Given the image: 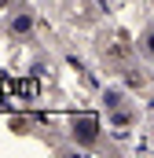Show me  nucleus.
I'll return each instance as SVG.
<instances>
[{"label":"nucleus","mask_w":154,"mask_h":158,"mask_svg":"<svg viewBox=\"0 0 154 158\" xmlns=\"http://www.w3.org/2000/svg\"><path fill=\"white\" fill-rule=\"evenodd\" d=\"M107 103H110V107H121V103H125V96H121V92H107Z\"/></svg>","instance_id":"4"},{"label":"nucleus","mask_w":154,"mask_h":158,"mask_svg":"<svg viewBox=\"0 0 154 158\" xmlns=\"http://www.w3.org/2000/svg\"><path fill=\"white\" fill-rule=\"evenodd\" d=\"M95 132H99V129H95V118H81V121H74V136H81L84 143H92V140H95Z\"/></svg>","instance_id":"1"},{"label":"nucleus","mask_w":154,"mask_h":158,"mask_svg":"<svg viewBox=\"0 0 154 158\" xmlns=\"http://www.w3.org/2000/svg\"><path fill=\"white\" fill-rule=\"evenodd\" d=\"M30 26H33V19H30V15H15V22H11V33H30Z\"/></svg>","instance_id":"2"},{"label":"nucleus","mask_w":154,"mask_h":158,"mask_svg":"<svg viewBox=\"0 0 154 158\" xmlns=\"http://www.w3.org/2000/svg\"><path fill=\"white\" fill-rule=\"evenodd\" d=\"M140 48H143L147 55H154V26L147 30V33H143V44H140Z\"/></svg>","instance_id":"3"}]
</instances>
